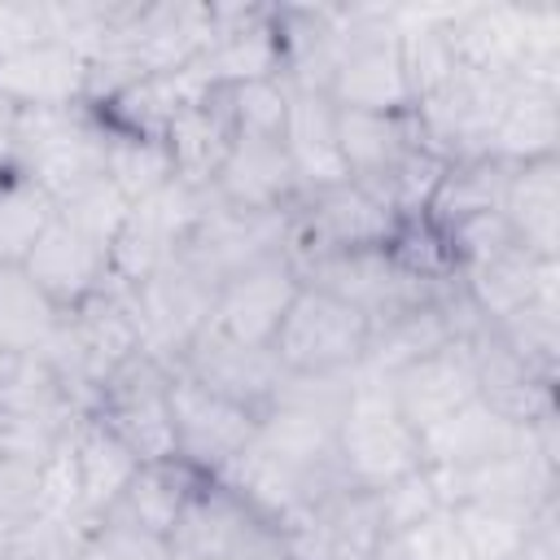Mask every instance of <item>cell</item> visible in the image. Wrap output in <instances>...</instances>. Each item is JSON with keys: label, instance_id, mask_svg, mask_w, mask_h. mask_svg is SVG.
I'll return each mask as SVG.
<instances>
[{"label": "cell", "instance_id": "6da1fadb", "mask_svg": "<svg viewBox=\"0 0 560 560\" xmlns=\"http://www.w3.org/2000/svg\"><path fill=\"white\" fill-rule=\"evenodd\" d=\"M332 26L341 39L328 101L337 109L363 114H407L411 88L398 52L394 4H332Z\"/></svg>", "mask_w": 560, "mask_h": 560}, {"label": "cell", "instance_id": "7a4b0ae2", "mask_svg": "<svg viewBox=\"0 0 560 560\" xmlns=\"http://www.w3.org/2000/svg\"><path fill=\"white\" fill-rule=\"evenodd\" d=\"M337 464L359 490H381L420 468V433L402 420L389 376L354 368V385L337 420Z\"/></svg>", "mask_w": 560, "mask_h": 560}, {"label": "cell", "instance_id": "3957f363", "mask_svg": "<svg viewBox=\"0 0 560 560\" xmlns=\"http://www.w3.org/2000/svg\"><path fill=\"white\" fill-rule=\"evenodd\" d=\"M105 122L88 105L70 109H18L13 171L35 179L52 201L88 188L105 175Z\"/></svg>", "mask_w": 560, "mask_h": 560}, {"label": "cell", "instance_id": "277c9868", "mask_svg": "<svg viewBox=\"0 0 560 560\" xmlns=\"http://www.w3.org/2000/svg\"><path fill=\"white\" fill-rule=\"evenodd\" d=\"M210 206V188H197L188 179H166L158 192L131 201L127 223L118 228L109 245V280L122 289H136L140 280L158 276L166 262L184 254L192 241L201 214Z\"/></svg>", "mask_w": 560, "mask_h": 560}, {"label": "cell", "instance_id": "5b68a950", "mask_svg": "<svg viewBox=\"0 0 560 560\" xmlns=\"http://www.w3.org/2000/svg\"><path fill=\"white\" fill-rule=\"evenodd\" d=\"M368 337H372L368 315H359L354 306H346L324 289L302 284L276 328L271 354L280 372L332 376V372H354L363 363Z\"/></svg>", "mask_w": 560, "mask_h": 560}, {"label": "cell", "instance_id": "8992f818", "mask_svg": "<svg viewBox=\"0 0 560 560\" xmlns=\"http://www.w3.org/2000/svg\"><path fill=\"white\" fill-rule=\"evenodd\" d=\"M398 223L402 219L354 179L319 188V192L302 197L289 214V262L298 267V262L328 258V254L385 249L394 241Z\"/></svg>", "mask_w": 560, "mask_h": 560}, {"label": "cell", "instance_id": "52a82bcc", "mask_svg": "<svg viewBox=\"0 0 560 560\" xmlns=\"http://www.w3.org/2000/svg\"><path fill=\"white\" fill-rule=\"evenodd\" d=\"M214 293H219V284L184 254L175 262H166L158 276L127 289V302H131V315L140 328V350L175 372L184 350L206 332Z\"/></svg>", "mask_w": 560, "mask_h": 560}, {"label": "cell", "instance_id": "ba28073f", "mask_svg": "<svg viewBox=\"0 0 560 560\" xmlns=\"http://www.w3.org/2000/svg\"><path fill=\"white\" fill-rule=\"evenodd\" d=\"M171 551L179 560H284L280 529L249 512L223 481L206 477L188 499Z\"/></svg>", "mask_w": 560, "mask_h": 560}, {"label": "cell", "instance_id": "9c48e42d", "mask_svg": "<svg viewBox=\"0 0 560 560\" xmlns=\"http://www.w3.org/2000/svg\"><path fill=\"white\" fill-rule=\"evenodd\" d=\"M92 416L105 420L140 464L171 459L175 455V429H171V368L153 354H131L92 402Z\"/></svg>", "mask_w": 560, "mask_h": 560}, {"label": "cell", "instance_id": "30bf717a", "mask_svg": "<svg viewBox=\"0 0 560 560\" xmlns=\"http://www.w3.org/2000/svg\"><path fill=\"white\" fill-rule=\"evenodd\" d=\"M298 280L311 289H324L368 315V324H381L398 311H411L420 302H433L446 284H424L411 271H402L389 249H354V254H328L298 262ZM455 284V280H451Z\"/></svg>", "mask_w": 560, "mask_h": 560}, {"label": "cell", "instance_id": "8fae6325", "mask_svg": "<svg viewBox=\"0 0 560 560\" xmlns=\"http://www.w3.org/2000/svg\"><path fill=\"white\" fill-rule=\"evenodd\" d=\"M171 429H175V459H184L201 477H219L249 446L258 429V411L197 385L184 372H171Z\"/></svg>", "mask_w": 560, "mask_h": 560}, {"label": "cell", "instance_id": "7c38bea8", "mask_svg": "<svg viewBox=\"0 0 560 560\" xmlns=\"http://www.w3.org/2000/svg\"><path fill=\"white\" fill-rule=\"evenodd\" d=\"M214 26V0H122L109 44H122L144 74H175L201 61Z\"/></svg>", "mask_w": 560, "mask_h": 560}, {"label": "cell", "instance_id": "4fadbf2b", "mask_svg": "<svg viewBox=\"0 0 560 560\" xmlns=\"http://www.w3.org/2000/svg\"><path fill=\"white\" fill-rule=\"evenodd\" d=\"M385 529L372 490L337 486L280 525L284 560H376Z\"/></svg>", "mask_w": 560, "mask_h": 560}, {"label": "cell", "instance_id": "5bb4252c", "mask_svg": "<svg viewBox=\"0 0 560 560\" xmlns=\"http://www.w3.org/2000/svg\"><path fill=\"white\" fill-rule=\"evenodd\" d=\"M298 289H302V280H298V267L289 262V254L254 262L219 284L214 306H210V328L241 346L271 350L276 328H280L289 302L298 298Z\"/></svg>", "mask_w": 560, "mask_h": 560}, {"label": "cell", "instance_id": "9a60e30c", "mask_svg": "<svg viewBox=\"0 0 560 560\" xmlns=\"http://www.w3.org/2000/svg\"><path fill=\"white\" fill-rule=\"evenodd\" d=\"M210 88L280 79L276 4H214V26L201 61L192 66Z\"/></svg>", "mask_w": 560, "mask_h": 560}, {"label": "cell", "instance_id": "2e32d148", "mask_svg": "<svg viewBox=\"0 0 560 560\" xmlns=\"http://www.w3.org/2000/svg\"><path fill=\"white\" fill-rule=\"evenodd\" d=\"M175 372L192 376L197 385L249 407V411H267L271 398H276V385H280V363L271 350H258V346H241L223 332H214L206 324V332L184 350V359L175 363Z\"/></svg>", "mask_w": 560, "mask_h": 560}, {"label": "cell", "instance_id": "e0dca14e", "mask_svg": "<svg viewBox=\"0 0 560 560\" xmlns=\"http://www.w3.org/2000/svg\"><path fill=\"white\" fill-rule=\"evenodd\" d=\"M210 197L236 210H271L284 214L302 201L298 175L289 166L284 140L271 136H232V149L210 179Z\"/></svg>", "mask_w": 560, "mask_h": 560}, {"label": "cell", "instance_id": "ac0fdd59", "mask_svg": "<svg viewBox=\"0 0 560 560\" xmlns=\"http://www.w3.org/2000/svg\"><path fill=\"white\" fill-rule=\"evenodd\" d=\"M22 271L35 280V289L61 311L70 315L74 306H83L92 293H101L109 284V254L101 245H92L83 232H74L61 214L44 228V236L35 241V249L26 254Z\"/></svg>", "mask_w": 560, "mask_h": 560}, {"label": "cell", "instance_id": "d6986e66", "mask_svg": "<svg viewBox=\"0 0 560 560\" xmlns=\"http://www.w3.org/2000/svg\"><path fill=\"white\" fill-rule=\"evenodd\" d=\"M455 280L486 324H499L529 302L560 306V258H534L525 245H508L503 254L459 271Z\"/></svg>", "mask_w": 560, "mask_h": 560}, {"label": "cell", "instance_id": "ffe728a7", "mask_svg": "<svg viewBox=\"0 0 560 560\" xmlns=\"http://www.w3.org/2000/svg\"><path fill=\"white\" fill-rule=\"evenodd\" d=\"M88 57L61 39H39L0 57V96L13 109H70L83 105Z\"/></svg>", "mask_w": 560, "mask_h": 560}, {"label": "cell", "instance_id": "44dd1931", "mask_svg": "<svg viewBox=\"0 0 560 560\" xmlns=\"http://www.w3.org/2000/svg\"><path fill=\"white\" fill-rule=\"evenodd\" d=\"M389 389H394V402H398L402 420L416 433L438 424L442 416H451V411H459L477 398V372H472L468 346L451 341V346L416 359L411 368L389 376Z\"/></svg>", "mask_w": 560, "mask_h": 560}, {"label": "cell", "instance_id": "7402d4cb", "mask_svg": "<svg viewBox=\"0 0 560 560\" xmlns=\"http://www.w3.org/2000/svg\"><path fill=\"white\" fill-rule=\"evenodd\" d=\"M529 429L499 416L490 402L472 398L468 407L442 416L438 424L420 429V464L429 468H472L486 464L494 455H508L516 446H525Z\"/></svg>", "mask_w": 560, "mask_h": 560}, {"label": "cell", "instance_id": "603a6c76", "mask_svg": "<svg viewBox=\"0 0 560 560\" xmlns=\"http://www.w3.org/2000/svg\"><path fill=\"white\" fill-rule=\"evenodd\" d=\"M446 39L459 70L516 79L525 57V18L521 4H451Z\"/></svg>", "mask_w": 560, "mask_h": 560}, {"label": "cell", "instance_id": "cb8c5ba5", "mask_svg": "<svg viewBox=\"0 0 560 560\" xmlns=\"http://www.w3.org/2000/svg\"><path fill=\"white\" fill-rule=\"evenodd\" d=\"M280 140H284L302 197L350 179L341 162V144H337V105L324 92H289V118H284Z\"/></svg>", "mask_w": 560, "mask_h": 560}, {"label": "cell", "instance_id": "d4e9b609", "mask_svg": "<svg viewBox=\"0 0 560 560\" xmlns=\"http://www.w3.org/2000/svg\"><path fill=\"white\" fill-rule=\"evenodd\" d=\"M276 39H280V79L289 92H324L337 70V26L332 4H276Z\"/></svg>", "mask_w": 560, "mask_h": 560}, {"label": "cell", "instance_id": "484cf974", "mask_svg": "<svg viewBox=\"0 0 560 560\" xmlns=\"http://www.w3.org/2000/svg\"><path fill=\"white\" fill-rule=\"evenodd\" d=\"M232 118H228V101L223 88H206L201 96L184 101L175 109V118L166 122V153L179 179L210 188V179L219 175L228 149H232Z\"/></svg>", "mask_w": 560, "mask_h": 560}, {"label": "cell", "instance_id": "4316f807", "mask_svg": "<svg viewBox=\"0 0 560 560\" xmlns=\"http://www.w3.org/2000/svg\"><path fill=\"white\" fill-rule=\"evenodd\" d=\"M201 481L206 477L197 468H188L184 459H175V455L171 459H149V464L136 468V477L127 481V490L118 494V503L105 516L171 542V534H175V525H179V516H184V508H188V499L197 494Z\"/></svg>", "mask_w": 560, "mask_h": 560}, {"label": "cell", "instance_id": "83f0119b", "mask_svg": "<svg viewBox=\"0 0 560 560\" xmlns=\"http://www.w3.org/2000/svg\"><path fill=\"white\" fill-rule=\"evenodd\" d=\"M503 219L534 258H560V158L512 166Z\"/></svg>", "mask_w": 560, "mask_h": 560}, {"label": "cell", "instance_id": "f1b7e54d", "mask_svg": "<svg viewBox=\"0 0 560 560\" xmlns=\"http://www.w3.org/2000/svg\"><path fill=\"white\" fill-rule=\"evenodd\" d=\"M66 446H70V459H74V472H79L83 512L101 521V516L118 503V494L127 490V481L136 477L140 459H136V451H131L105 420H96L92 411L74 424V433H70Z\"/></svg>", "mask_w": 560, "mask_h": 560}, {"label": "cell", "instance_id": "f546056e", "mask_svg": "<svg viewBox=\"0 0 560 560\" xmlns=\"http://www.w3.org/2000/svg\"><path fill=\"white\" fill-rule=\"evenodd\" d=\"M556 144H560V92L516 83L490 131L486 153L508 166H525V162L556 158Z\"/></svg>", "mask_w": 560, "mask_h": 560}, {"label": "cell", "instance_id": "4dcf8cb0", "mask_svg": "<svg viewBox=\"0 0 560 560\" xmlns=\"http://www.w3.org/2000/svg\"><path fill=\"white\" fill-rule=\"evenodd\" d=\"M337 144L341 162L354 184H376L407 149L424 144L416 114H363V109H337Z\"/></svg>", "mask_w": 560, "mask_h": 560}, {"label": "cell", "instance_id": "1f68e13d", "mask_svg": "<svg viewBox=\"0 0 560 560\" xmlns=\"http://www.w3.org/2000/svg\"><path fill=\"white\" fill-rule=\"evenodd\" d=\"M438 298L433 302H420L411 311H398V315H389L381 324H372V337H368V350H363V363L359 368H368L376 376H394V372L411 368L416 359L451 346L455 332H451V319H446V311H442Z\"/></svg>", "mask_w": 560, "mask_h": 560}, {"label": "cell", "instance_id": "d6a6232c", "mask_svg": "<svg viewBox=\"0 0 560 560\" xmlns=\"http://www.w3.org/2000/svg\"><path fill=\"white\" fill-rule=\"evenodd\" d=\"M508 179H512V166L499 162V158H464V162H451L442 184H438V197L429 206V223L433 228H451L459 219H472V214H490V210H503V197H508Z\"/></svg>", "mask_w": 560, "mask_h": 560}, {"label": "cell", "instance_id": "836d02e7", "mask_svg": "<svg viewBox=\"0 0 560 560\" xmlns=\"http://www.w3.org/2000/svg\"><path fill=\"white\" fill-rule=\"evenodd\" d=\"M57 328H61V311L35 289V280L22 267L0 262V346L31 359L48 350Z\"/></svg>", "mask_w": 560, "mask_h": 560}, {"label": "cell", "instance_id": "e575fe53", "mask_svg": "<svg viewBox=\"0 0 560 560\" xmlns=\"http://www.w3.org/2000/svg\"><path fill=\"white\" fill-rule=\"evenodd\" d=\"M57 219V201L22 171L0 175V262L22 267L44 228Z\"/></svg>", "mask_w": 560, "mask_h": 560}, {"label": "cell", "instance_id": "d590c367", "mask_svg": "<svg viewBox=\"0 0 560 560\" xmlns=\"http://www.w3.org/2000/svg\"><path fill=\"white\" fill-rule=\"evenodd\" d=\"M105 179L127 201H140V197L158 192L166 179H175L166 140H158V136H131V131H109V140H105Z\"/></svg>", "mask_w": 560, "mask_h": 560}, {"label": "cell", "instance_id": "8d00e7d4", "mask_svg": "<svg viewBox=\"0 0 560 560\" xmlns=\"http://www.w3.org/2000/svg\"><path fill=\"white\" fill-rule=\"evenodd\" d=\"M446 158L442 153H433L429 144H416V149H407L376 184H363L372 197H381L398 219H424L429 214V206H433V197H438V184H442V175H446Z\"/></svg>", "mask_w": 560, "mask_h": 560}, {"label": "cell", "instance_id": "74e56055", "mask_svg": "<svg viewBox=\"0 0 560 560\" xmlns=\"http://www.w3.org/2000/svg\"><path fill=\"white\" fill-rule=\"evenodd\" d=\"M534 512L499 508V503H459L451 508L455 534L468 551V560H512Z\"/></svg>", "mask_w": 560, "mask_h": 560}, {"label": "cell", "instance_id": "f35d334b", "mask_svg": "<svg viewBox=\"0 0 560 560\" xmlns=\"http://www.w3.org/2000/svg\"><path fill=\"white\" fill-rule=\"evenodd\" d=\"M127 210H131V201L101 175V179H92L88 188H79V192H70L66 201H57V214L74 228V232H83L92 245H101L105 254H109V245H114V236H118V228L127 223Z\"/></svg>", "mask_w": 560, "mask_h": 560}, {"label": "cell", "instance_id": "ab89813d", "mask_svg": "<svg viewBox=\"0 0 560 560\" xmlns=\"http://www.w3.org/2000/svg\"><path fill=\"white\" fill-rule=\"evenodd\" d=\"M223 101L236 136H271V140L284 136V118H289L284 79H254V83L223 88Z\"/></svg>", "mask_w": 560, "mask_h": 560}, {"label": "cell", "instance_id": "60d3db41", "mask_svg": "<svg viewBox=\"0 0 560 560\" xmlns=\"http://www.w3.org/2000/svg\"><path fill=\"white\" fill-rule=\"evenodd\" d=\"M389 258L411 271L424 284H451L455 280V262H451V245L442 236V228H433L429 219H402L394 241L385 245Z\"/></svg>", "mask_w": 560, "mask_h": 560}, {"label": "cell", "instance_id": "b9f144b4", "mask_svg": "<svg viewBox=\"0 0 560 560\" xmlns=\"http://www.w3.org/2000/svg\"><path fill=\"white\" fill-rule=\"evenodd\" d=\"M376 560H468L451 512H433L420 525L402 529V534H385L376 547Z\"/></svg>", "mask_w": 560, "mask_h": 560}, {"label": "cell", "instance_id": "7bdbcfd3", "mask_svg": "<svg viewBox=\"0 0 560 560\" xmlns=\"http://www.w3.org/2000/svg\"><path fill=\"white\" fill-rule=\"evenodd\" d=\"M372 499H376V512H381V529H385V534H402V529L420 525L424 516L442 512L438 490H433V477H429L424 464L411 468L407 477H398V481L372 490Z\"/></svg>", "mask_w": 560, "mask_h": 560}, {"label": "cell", "instance_id": "ee69618b", "mask_svg": "<svg viewBox=\"0 0 560 560\" xmlns=\"http://www.w3.org/2000/svg\"><path fill=\"white\" fill-rule=\"evenodd\" d=\"M88 560H175L171 542L136 529V525H122L114 516H101L92 538H88Z\"/></svg>", "mask_w": 560, "mask_h": 560}, {"label": "cell", "instance_id": "f6af8a7d", "mask_svg": "<svg viewBox=\"0 0 560 560\" xmlns=\"http://www.w3.org/2000/svg\"><path fill=\"white\" fill-rule=\"evenodd\" d=\"M35 516H39V468L0 455V534H13Z\"/></svg>", "mask_w": 560, "mask_h": 560}, {"label": "cell", "instance_id": "bcb514c9", "mask_svg": "<svg viewBox=\"0 0 560 560\" xmlns=\"http://www.w3.org/2000/svg\"><path fill=\"white\" fill-rule=\"evenodd\" d=\"M39 39H48V18H44V4L39 0L0 4V57L4 52H18L26 44H39Z\"/></svg>", "mask_w": 560, "mask_h": 560}, {"label": "cell", "instance_id": "7dc6e473", "mask_svg": "<svg viewBox=\"0 0 560 560\" xmlns=\"http://www.w3.org/2000/svg\"><path fill=\"white\" fill-rule=\"evenodd\" d=\"M512 560H560V503L556 499L529 516V529Z\"/></svg>", "mask_w": 560, "mask_h": 560}, {"label": "cell", "instance_id": "c3c4849f", "mask_svg": "<svg viewBox=\"0 0 560 560\" xmlns=\"http://www.w3.org/2000/svg\"><path fill=\"white\" fill-rule=\"evenodd\" d=\"M13 136H18V109L0 96V175L13 171Z\"/></svg>", "mask_w": 560, "mask_h": 560}, {"label": "cell", "instance_id": "681fc988", "mask_svg": "<svg viewBox=\"0 0 560 560\" xmlns=\"http://www.w3.org/2000/svg\"><path fill=\"white\" fill-rule=\"evenodd\" d=\"M18 363H22V354H13L9 346H0V381H4V376H9Z\"/></svg>", "mask_w": 560, "mask_h": 560}, {"label": "cell", "instance_id": "f907efd6", "mask_svg": "<svg viewBox=\"0 0 560 560\" xmlns=\"http://www.w3.org/2000/svg\"><path fill=\"white\" fill-rule=\"evenodd\" d=\"M74 560H88V551H79V556H74Z\"/></svg>", "mask_w": 560, "mask_h": 560}, {"label": "cell", "instance_id": "816d5d0a", "mask_svg": "<svg viewBox=\"0 0 560 560\" xmlns=\"http://www.w3.org/2000/svg\"><path fill=\"white\" fill-rule=\"evenodd\" d=\"M175 560H179V556H175Z\"/></svg>", "mask_w": 560, "mask_h": 560}]
</instances>
